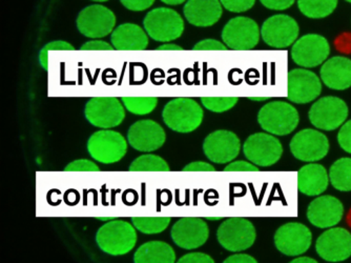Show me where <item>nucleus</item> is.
Returning <instances> with one entry per match:
<instances>
[{
    "mask_svg": "<svg viewBox=\"0 0 351 263\" xmlns=\"http://www.w3.org/2000/svg\"><path fill=\"white\" fill-rule=\"evenodd\" d=\"M96 242L102 252L112 256L129 254L137 242L136 227L123 220L108 221L98 229Z\"/></svg>",
    "mask_w": 351,
    "mask_h": 263,
    "instance_id": "nucleus-1",
    "label": "nucleus"
},
{
    "mask_svg": "<svg viewBox=\"0 0 351 263\" xmlns=\"http://www.w3.org/2000/svg\"><path fill=\"white\" fill-rule=\"evenodd\" d=\"M202 108L198 102L186 97L171 100L163 108L162 118L171 130L178 133H191L202 124Z\"/></svg>",
    "mask_w": 351,
    "mask_h": 263,
    "instance_id": "nucleus-2",
    "label": "nucleus"
},
{
    "mask_svg": "<svg viewBox=\"0 0 351 263\" xmlns=\"http://www.w3.org/2000/svg\"><path fill=\"white\" fill-rule=\"evenodd\" d=\"M299 119L297 108L284 102H268L258 114L260 126L271 135H289L297 128Z\"/></svg>",
    "mask_w": 351,
    "mask_h": 263,
    "instance_id": "nucleus-3",
    "label": "nucleus"
},
{
    "mask_svg": "<svg viewBox=\"0 0 351 263\" xmlns=\"http://www.w3.org/2000/svg\"><path fill=\"white\" fill-rule=\"evenodd\" d=\"M145 32L158 43H171L184 32V21L178 12L169 8L152 10L143 21Z\"/></svg>",
    "mask_w": 351,
    "mask_h": 263,
    "instance_id": "nucleus-4",
    "label": "nucleus"
},
{
    "mask_svg": "<svg viewBox=\"0 0 351 263\" xmlns=\"http://www.w3.org/2000/svg\"><path fill=\"white\" fill-rule=\"evenodd\" d=\"M90 157L104 164L119 162L128 152V142L115 130H101L95 132L88 141Z\"/></svg>",
    "mask_w": 351,
    "mask_h": 263,
    "instance_id": "nucleus-5",
    "label": "nucleus"
},
{
    "mask_svg": "<svg viewBox=\"0 0 351 263\" xmlns=\"http://www.w3.org/2000/svg\"><path fill=\"white\" fill-rule=\"evenodd\" d=\"M217 239L226 251L242 252L252 248L256 241V229L247 219L234 217L219 227Z\"/></svg>",
    "mask_w": 351,
    "mask_h": 263,
    "instance_id": "nucleus-6",
    "label": "nucleus"
},
{
    "mask_svg": "<svg viewBox=\"0 0 351 263\" xmlns=\"http://www.w3.org/2000/svg\"><path fill=\"white\" fill-rule=\"evenodd\" d=\"M116 15L108 8L92 5L84 8L77 17V27L84 36L100 39L112 34L116 25Z\"/></svg>",
    "mask_w": 351,
    "mask_h": 263,
    "instance_id": "nucleus-7",
    "label": "nucleus"
},
{
    "mask_svg": "<svg viewBox=\"0 0 351 263\" xmlns=\"http://www.w3.org/2000/svg\"><path fill=\"white\" fill-rule=\"evenodd\" d=\"M84 115L92 126L106 130L123 122L125 110L116 97H93L86 102Z\"/></svg>",
    "mask_w": 351,
    "mask_h": 263,
    "instance_id": "nucleus-8",
    "label": "nucleus"
},
{
    "mask_svg": "<svg viewBox=\"0 0 351 263\" xmlns=\"http://www.w3.org/2000/svg\"><path fill=\"white\" fill-rule=\"evenodd\" d=\"M308 117L311 124L319 130H335L346 122L348 106L339 97H323L311 106Z\"/></svg>",
    "mask_w": 351,
    "mask_h": 263,
    "instance_id": "nucleus-9",
    "label": "nucleus"
},
{
    "mask_svg": "<svg viewBox=\"0 0 351 263\" xmlns=\"http://www.w3.org/2000/svg\"><path fill=\"white\" fill-rule=\"evenodd\" d=\"M261 30L254 19L238 16L230 19L222 30V41L228 49L250 50L259 43Z\"/></svg>",
    "mask_w": 351,
    "mask_h": 263,
    "instance_id": "nucleus-10",
    "label": "nucleus"
},
{
    "mask_svg": "<svg viewBox=\"0 0 351 263\" xmlns=\"http://www.w3.org/2000/svg\"><path fill=\"white\" fill-rule=\"evenodd\" d=\"M243 152L247 160L257 167H271L281 159V142L269 133H256L244 142Z\"/></svg>",
    "mask_w": 351,
    "mask_h": 263,
    "instance_id": "nucleus-11",
    "label": "nucleus"
},
{
    "mask_svg": "<svg viewBox=\"0 0 351 263\" xmlns=\"http://www.w3.org/2000/svg\"><path fill=\"white\" fill-rule=\"evenodd\" d=\"M329 54L328 41L319 34H307L297 39L291 52L293 62L302 68H315L323 65Z\"/></svg>",
    "mask_w": 351,
    "mask_h": 263,
    "instance_id": "nucleus-12",
    "label": "nucleus"
},
{
    "mask_svg": "<svg viewBox=\"0 0 351 263\" xmlns=\"http://www.w3.org/2000/svg\"><path fill=\"white\" fill-rule=\"evenodd\" d=\"M299 31V25L293 17L285 14H277L264 21L261 37L270 47L285 49L297 41Z\"/></svg>",
    "mask_w": 351,
    "mask_h": 263,
    "instance_id": "nucleus-13",
    "label": "nucleus"
},
{
    "mask_svg": "<svg viewBox=\"0 0 351 263\" xmlns=\"http://www.w3.org/2000/svg\"><path fill=\"white\" fill-rule=\"evenodd\" d=\"M291 154L298 160L315 162L326 157L329 151V141L326 135L313 128L300 130L291 139Z\"/></svg>",
    "mask_w": 351,
    "mask_h": 263,
    "instance_id": "nucleus-14",
    "label": "nucleus"
},
{
    "mask_svg": "<svg viewBox=\"0 0 351 263\" xmlns=\"http://www.w3.org/2000/svg\"><path fill=\"white\" fill-rule=\"evenodd\" d=\"M322 92V82L315 73L295 69L287 75V100L293 104H306L317 100Z\"/></svg>",
    "mask_w": 351,
    "mask_h": 263,
    "instance_id": "nucleus-15",
    "label": "nucleus"
},
{
    "mask_svg": "<svg viewBox=\"0 0 351 263\" xmlns=\"http://www.w3.org/2000/svg\"><path fill=\"white\" fill-rule=\"evenodd\" d=\"M311 242V229L299 222L286 223L275 234L276 248L285 256H301L309 250Z\"/></svg>",
    "mask_w": 351,
    "mask_h": 263,
    "instance_id": "nucleus-16",
    "label": "nucleus"
},
{
    "mask_svg": "<svg viewBox=\"0 0 351 263\" xmlns=\"http://www.w3.org/2000/svg\"><path fill=\"white\" fill-rule=\"evenodd\" d=\"M315 251L328 262L347 260L351 257V233L343 227L327 229L317 238Z\"/></svg>",
    "mask_w": 351,
    "mask_h": 263,
    "instance_id": "nucleus-17",
    "label": "nucleus"
},
{
    "mask_svg": "<svg viewBox=\"0 0 351 263\" xmlns=\"http://www.w3.org/2000/svg\"><path fill=\"white\" fill-rule=\"evenodd\" d=\"M241 150V142L236 134L230 130H219L205 138L203 152L215 163H228L238 157Z\"/></svg>",
    "mask_w": 351,
    "mask_h": 263,
    "instance_id": "nucleus-18",
    "label": "nucleus"
},
{
    "mask_svg": "<svg viewBox=\"0 0 351 263\" xmlns=\"http://www.w3.org/2000/svg\"><path fill=\"white\" fill-rule=\"evenodd\" d=\"M171 236L179 248L195 250L205 244L210 237V229L202 219L184 217L171 227Z\"/></svg>",
    "mask_w": 351,
    "mask_h": 263,
    "instance_id": "nucleus-19",
    "label": "nucleus"
},
{
    "mask_svg": "<svg viewBox=\"0 0 351 263\" xmlns=\"http://www.w3.org/2000/svg\"><path fill=\"white\" fill-rule=\"evenodd\" d=\"M167 140V134L160 124L154 120H140L132 124L128 132V141L140 152H154L160 149Z\"/></svg>",
    "mask_w": 351,
    "mask_h": 263,
    "instance_id": "nucleus-20",
    "label": "nucleus"
},
{
    "mask_svg": "<svg viewBox=\"0 0 351 263\" xmlns=\"http://www.w3.org/2000/svg\"><path fill=\"white\" fill-rule=\"evenodd\" d=\"M344 215L343 203L333 196H321L311 201L307 209V219L311 225L320 229L332 227L342 220Z\"/></svg>",
    "mask_w": 351,
    "mask_h": 263,
    "instance_id": "nucleus-21",
    "label": "nucleus"
},
{
    "mask_svg": "<svg viewBox=\"0 0 351 263\" xmlns=\"http://www.w3.org/2000/svg\"><path fill=\"white\" fill-rule=\"evenodd\" d=\"M185 19L195 27H212L222 17L223 7L220 0H187Z\"/></svg>",
    "mask_w": 351,
    "mask_h": 263,
    "instance_id": "nucleus-22",
    "label": "nucleus"
},
{
    "mask_svg": "<svg viewBox=\"0 0 351 263\" xmlns=\"http://www.w3.org/2000/svg\"><path fill=\"white\" fill-rule=\"evenodd\" d=\"M321 80L331 90L343 91L351 87V59L335 56L325 61L320 71Z\"/></svg>",
    "mask_w": 351,
    "mask_h": 263,
    "instance_id": "nucleus-23",
    "label": "nucleus"
},
{
    "mask_svg": "<svg viewBox=\"0 0 351 263\" xmlns=\"http://www.w3.org/2000/svg\"><path fill=\"white\" fill-rule=\"evenodd\" d=\"M326 169L319 163H309L298 171V190L306 196H319L328 187Z\"/></svg>",
    "mask_w": 351,
    "mask_h": 263,
    "instance_id": "nucleus-24",
    "label": "nucleus"
},
{
    "mask_svg": "<svg viewBox=\"0 0 351 263\" xmlns=\"http://www.w3.org/2000/svg\"><path fill=\"white\" fill-rule=\"evenodd\" d=\"M114 49L121 51L145 50L149 45V37L145 30L135 23L118 25L110 36Z\"/></svg>",
    "mask_w": 351,
    "mask_h": 263,
    "instance_id": "nucleus-25",
    "label": "nucleus"
},
{
    "mask_svg": "<svg viewBox=\"0 0 351 263\" xmlns=\"http://www.w3.org/2000/svg\"><path fill=\"white\" fill-rule=\"evenodd\" d=\"M176 253L169 243L149 241L142 244L134 255L135 263H173Z\"/></svg>",
    "mask_w": 351,
    "mask_h": 263,
    "instance_id": "nucleus-26",
    "label": "nucleus"
},
{
    "mask_svg": "<svg viewBox=\"0 0 351 263\" xmlns=\"http://www.w3.org/2000/svg\"><path fill=\"white\" fill-rule=\"evenodd\" d=\"M329 181L335 189L341 192L351 191V158L337 160L329 170Z\"/></svg>",
    "mask_w": 351,
    "mask_h": 263,
    "instance_id": "nucleus-27",
    "label": "nucleus"
},
{
    "mask_svg": "<svg viewBox=\"0 0 351 263\" xmlns=\"http://www.w3.org/2000/svg\"><path fill=\"white\" fill-rule=\"evenodd\" d=\"M339 0H298V8L311 19H322L331 15L338 7Z\"/></svg>",
    "mask_w": 351,
    "mask_h": 263,
    "instance_id": "nucleus-28",
    "label": "nucleus"
},
{
    "mask_svg": "<svg viewBox=\"0 0 351 263\" xmlns=\"http://www.w3.org/2000/svg\"><path fill=\"white\" fill-rule=\"evenodd\" d=\"M133 225L143 234H160L167 229L171 218L169 217H133Z\"/></svg>",
    "mask_w": 351,
    "mask_h": 263,
    "instance_id": "nucleus-29",
    "label": "nucleus"
},
{
    "mask_svg": "<svg viewBox=\"0 0 351 263\" xmlns=\"http://www.w3.org/2000/svg\"><path fill=\"white\" fill-rule=\"evenodd\" d=\"M131 172H169V164L165 159L153 154H147L138 157L130 165Z\"/></svg>",
    "mask_w": 351,
    "mask_h": 263,
    "instance_id": "nucleus-30",
    "label": "nucleus"
},
{
    "mask_svg": "<svg viewBox=\"0 0 351 263\" xmlns=\"http://www.w3.org/2000/svg\"><path fill=\"white\" fill-rule=\"evenodd\" d=\"M126 110L135 115L151 114L158 106V98L156 97H122Z\"/></svg>",
    "mask_w": 351,
    "mask_h": 263,
    "instance_id": "nucleus-31",
    "label": "nucleus"
},
{
    "mask_svg": "<svg viewBox=\"0 0 351 263\" xmlns=\"http://www.w3.org/2000/svg\"><path fill=\"white\" fill-rule=\"evenodd\" d=\"M237 97H202L201 102L203 106L214 113L228 112L234 108L238 102Z\"/></svg>",
    "mask_w": 351,
    "mask_h": 263,
    "instance_id": "nucleus-32",
    "label": "nucleus"
},
{
    "mask_svg": "<svg viewBox=\"0 0 351 263\" xmlns=\"http://www.w3.org/2000/svg\"><path fill=\"white\" fill-rule=\"evenodd\" d=\"M53 50L73 51L74 47L63 41H51V43L45 45L39 53V63L45 70L47 69V53Z\"/></svg>",
    "mask_w": 351,
    "mask_h": 263,
    "instance_id": "nucleus-33",
    "label": "nucleus"
},
{
    "mask_svg": "<svg viewBox=\"0 0 351 263\" xmlns=\"http://www.w3.org/2000/svg\"><path fill=\"white\" fill-rule=\"evenodd\" d=\"M220 3L228 11L243 13L254 7L256 0H220Z\"/></svg>",
    "mask_w": 351,
    "mask_h": 263,
    "instance_id": "nucleus-34",
    "label": "nucleus"
},
{
    "mask_svg": "<svg viewBox=\"0 0 351 263\" xmlns=\"http://www.w3.org/2000/svg\"><path fill=\"white\" fill-rule=\"evenodd\" d=\"M66 172H100L99 167L88 159H78L66 165Z\"/></svg>",
    "mask_w": 351,
    "mask_h": 263,
    "instance_id": "nucleus-35",
    "label": "nucleus"
},
{
    "mask_svg": "<svg viewBox=\"0 0 351 263\" xmlns=\"http://www.w3.org/2000/svg\"><path fill=\"white\" fill-rule=\"evenodd\" d=\"M338 142L345 152L351 154V119L341 126L338 134Z\"/></svg>",
    "mask_w": 351,
    "mask_h": 263,
    "instance_id": "nucleus-36",
    "label": "nucleus"
},
{
    "mask_svg": "<svg viewBox=\"0 0 351 263\" xmlns=\"http://www.w3.org/2000/svg\"><path fill=\"white\" fill-rule=\"evenodd\" d=\"M120 3L130 11L141 12L151 8L155 0H120Z\"/></svg>",
    "mask_w": 351,
    "mask_h": 263,
    "instance_id": "nucleus-37",
    "label": "nucleus"
},
{
    "mask_svg": "<svg viewBox=\"0 0 351 263\" xmlns=\"http://www.w3.org/2000/svg\"><path fill=\"white\" fill-rule=\"evenodd\" d=\"M264 7L275 11H284L293 7L295 0H260Z\"/></svg>",
    "mask_w": 351,
    "mask_h": 263,
    "instance_id": "nucleus-38",
    "label": "nucleus"
},
{
    "mask_svg": "<svg viewBox=\"0 0 351 263\" xmlns=\"http://www.w3.org/2000/svg\"><path fill=\"white\" fill-rule=\"evenodd\" d=\"M179 263H214V259L203 253H191L181 257Z\"/></svg>",
    "mask_w": 351,
    "mask_h": 263,
    "instance_id": "nucleus-39",
    "label": "nucleus"
},
{
    "mask_svg": "<svg viewBox=\"0 0 351 263\" xmlns=\"http://www.w3.org/2000/svg\"><path fill=\"white\" fill-rule=\"evenodd\" d=\"M257 165L246 161H236L226 165L224 172H259Z\"/></svg>",
    "mask_w": 351,
    "mask_h": 263,
    "instance_id": "nucleus-40",
    "label": "nucleus"
},
{
    "mask_svg": "<svg viewBox=\"0 0 351 263\" xmlns=\"http://www.w3.org/2000/svg\"><path fill=\"white\" fill-rule=\"evenodd\" d=\"M194 50H228L224 43L220 41H215V39H204V41H199L194 47Z\"/></svg>",
    "mask_w": 351,
    "mask_h": 263,
    "instance_id": "nucleus-41",
    "label": "nucleus"
},
{
    "mask_svg": "<svg viewBox=\"0 0 351 263\" xmlns=\"http://www.w3.org/2000/svg\"><path fill=\"white\" fill-rule=\"evenodd\" d=\"M80 50L113 51L114 47L113 45H110V43H106V41H88V43H84V45H82V47H80Z\"/></svg>",
    "mask_w": 351,
    "mask_h": 263,
    "instance_id": "nucleus-42",
    "label": "nucleus"
},
{
    "mask_svg": "<svg viewBox=\"0 0 351 263\" xmlns=\"http://www.w3.org/2000/svg\"><path fill=\"white\" fill-rule=\"evenodd\" d=\"M184 172H215L216 169L213 167L212 164L206 163V162L196 161L193 163L187 164L186 167L183 169Z\"/></svg>",
    "mask_w": 351,
    "mask_h": 263,
    "instance_id": "nucleus-43",
    "label": "nucleus"
},
{
    "mask_svg": "<svg viewBox=\"0 0 351 263\" xmlns=\"http://www.w3.org/2000/svg\"><path fill=\"white\" fill-rule=\"evenodd\" d=\"M224 263H256L257 260L254 257L250 256L246 254H237L228 257L226 260L223 261Z\"/></svg>",
    "mask_w": 351,
    "mask_h": 263,
    "instance_id": "nucleus-44",
    "label": "nucleus"
},
{
    "mask_svg": "<svg viewBox=\"0 0 351 263\" xmlns=\"http://www.w3.org/2000/svg\"><path fill=\"white\" fill-rule=\"evenodd\" d=\"M350 41V36H341L340 38L338 39V43H337L339 50L342 51V52L351 53Z\"/></svg>",
    "mask_w": 351,
    "mask_h": 263,
    "instance_id": "nucleus-45",
    "label": "nucleus"
},
{
    "mask_svg": "<svg viewBox=\"0 0 351 263\" xmlns=\"http://www.w3.org/2000/svg\"><path fill=\"white\" fill-rule=\"evenodd\" d=\"M291 263H317L315 259L309 258V257H298V258L293 259Z\"/></svg>",
    "mask_w": 351,
    "mask_h": 263,
    "instance_id": "nucleus-46",
    "label": "nucleus"
},
{
    "mask_svg": "<svg viewBox=\"0 0 351 263\" xmlns=\"http://www.w3.org/2000/svg\"><path fill=\"white\" fill-rule=\"evenodd\" d=\"M158 50H182V47L173 43H167V45H160L158 47Z\"/></svg>",
    "mask_w": 351,
    "mask_h": 263,
    "instance_id": "nucleus-47",
    "label": "nucleus"
},
{
    "mask_svg": "<svg viewBox=\"0 0 351 263\" xmlns=\"http://www.w3.org/2000/svg\"><path fill=\"white\" fill-rule=\"evenodd\" d=\"M163 3L169 5H182L186 0H161Z\"/></svg>",
    "mask_w": 351,
    "mask_h": 263,
    "instance_id": "nucleus-48",
    "label": "nucleus"
},
{
    "mask_svg": "<svg viewBox=\"0 0 351 263\" xmlns=\"http://www.w3.org/2000/svg\"><path fill=\"white\" fill-rule=\"evenodd\" d=\"M250 100H254V102H265V100H269L268 97H264V98H254V97H252V98H248Z\"/></svg>",
    "mask_w": 351,
    "mask_h": 263,
    "instance_id": "nucleus-49",
    "label": "nucleus"
},
{
    "mask_svg": "<svg viewBox=\"0 0 351 263\" xmlns=\"http://www.w3.org/2000/svg\"><path fill=\"white\" fill-rule=\"evenodd\" d=\"M98 220H100V221H110L112 220V219H117V218H115V217H108V218H106V217H98Z\"/></svg>",
    "mask_w": 351,
    "mask_h": 263,
    "instance_id": "nucleus-50",
    "label": "nucleus"
},
{
    "mask_svg": "<svg viewBox=\"0 0 351 263\" xmlns=\"http://www.w3.org/2000/svg\"><path fill=\"white\" fill-rule=\"evenodd\" d=\"M347 222H348V225L351 227V209L350 211H349L348 217H347Z\"/></svg>",
    "mask_w": 351,
    "mask_h": 263,
    "instance_id": "nucleus-51",
    "label": "nucleus"
},
{
    "mask_svg": "<svg viewBox=\"0 0 351 263\" xmlns=\"http://www.w3.org/2000/svg\"><path fill=\"white\" fill-rule=\"evenodd\" d=\"M206 219H208V220H219V219L222 218H220V217H207Z\"/></svg>",
    "mask_w": 351,
    "mask_h": 263,
    "instance_id": "nucleus-52",
    "label": "nucleus"
},
{
    "mask_svg": "<svg viewBox=\"0 0 351 263\" xmlns=\"http://www.w3.org/2000/svg\"><path fill=\"white\" fill-rule=\"evenodd\" d=\"M93 1H96V3H104V1H108V0H93Z\"/></svg>",
    "mask_w": 351,
    "mask_h": 263,
    "instance_id": "nucleus-53",
    "label": "nucleus"
},
{
    "mask_svg": "<svg viewBox=\"0 0 351 263\" xmlns=\"http://www.w3.org/2000/svg\"><path fill=\"white\" fill-rule=\"evenodd\" d=\"M347 3H351V0H346Z\"/></svg>",
    "mask_w": 351,
    "mask_h": 263,
    "instance_id": "nucleus-54",
    "label": "nucleus"
}]
</instances>
